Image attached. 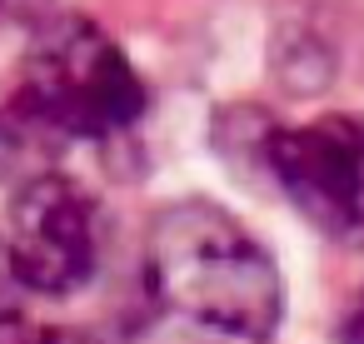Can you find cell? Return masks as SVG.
Instances as JSON below:
<instances>
[{
  "label": "cell",
  "instance_id": "obj_7",
  "mask_svg": "<svg viewBox=\"0 0 364 344\" xmlns=\"http://www.w3.org/2000/svg\"><path fill=\"white\" fill-rule=\"evenodd\" d=\"M50 11V0H0V26H21V21H41Z\"/></svg>",
  "mask_w": 364,
  "mask_h": 344
},
{
  "label": "cell",
  "instance_id": "obj_6",
  "mask_svg": "<svg viewBox=\"0 0 364 344\" xmlns=\"http://www.w3.org/2000/svg\"><path fill=\"white\" fill-rule=\"evenodd\" d=\"M0 344H95V339L75 329H46L26 314H0Z\"/></svg>",
  "mask_w": 364,
  "mask_h": 344
},
{
  "label": "cell",
  "instance_id": "obj_4",
  "mask_svg": "<svg viewBox=\"0 0 364 344\" xmlns=\"http://www.w3.org/2000/svg\"><path fill=\"white\" fill-rule=\"evenodd\" d=\"M274 180L334 235H364V120L319 115L269 140Z\"/></svg>",
  "mask_w": 364,
  "mask_h": 344
},
{
  "label": "cell",
  "instance_id": "obj_1",
  "mask_svg": "<svg viewBox=\"0 0 364 344\" xmlns=\"http://www.w3.org/2000/svg\"><path fill=\"white\" fill-rule=\"evenodd\" d=\"M150 279L175 314L235 339L269 334L284 309L274 259L240 220L205 200H185L155 220Z\"/></svg>",
  "mask_w": 364,
  "mask_h": 344
},
{
  "label": "cell",
  "instance_id": "obj_3",
  "mask_svg": "<svg viewBox=\"0 0 364 344\" xmlns=\"http://www.w3.org/2000/svg\"><path fill=\"white\" fill-rule=\"evenodd\" d=\"M6 254H11V274L36 294H65L85 284L100 254L95 200L60 175L26 180L11 210Z\"/></svg>",
  "mask_w": 364,
  "mask_h": 344
},
{
  "label": "cell",
  "instance_id": "obj_5",
  "mask_svg": "<svg viewBox=\"0 0 364 344\" xmlns=\"http://www.w3.org/2000/svg\"><path fill=\"white\" fill-rule=\"evenodd\" d=\"M65 135L36 115L21 95L0 110V175H11V180H36V175H50V160L60 155Z\"/></svg>",
  "mask_w": 364,
  "mask_h": 344
},
{
  "label": "cell",
  "instance_id": "obj_2",
  "mask_svg": "<svg viewBox=\"0 0 364 344\" xmlns=\"http://www.w3.org/2000/svg\"><path fill=\"white\" fill-rule=\"evenodd\" d=\"M21 100L36 115H46L65 140H100L135 125L145 85L100 26L60 16L41 26L36 45L26 50Z\"/></svg>",
  "mask_w": 364,
  "mask_h": 344
},
{
  "label": "cell",
  "instance_id": "obj_8",
  "mask_svg": "<svg viewBox=\"0 0 364 344\" xmlns=\"http://www.w3.org/2000/svg\"><path fill=\"white\" fill-rule=\"evenodd\" d=\"M344 344H364V294H359V304L344 319Z\"/></svg>",
  "mask_w": 364,
  "mask_h": 344
}]
</instances>
